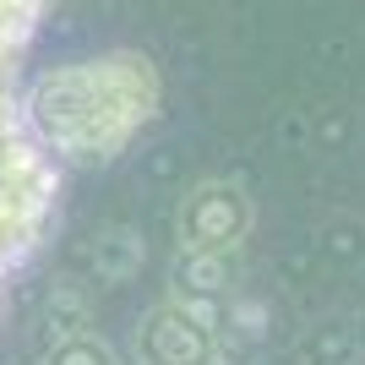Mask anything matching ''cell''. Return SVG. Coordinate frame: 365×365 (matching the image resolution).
<instances>
[{
    "label": "cell",
    "instance_id": "cell-1",
    "mask_svg": "<svg viewBox=\"0 0 365 365\" xmlns=\"http://www.w3.org/2000/svg\"><path fill=\"white\" fill-rule=\"evenodd\" d=\"M22 109L38 148L55 164H109L131 148L142 125L158 109V71L137 49L93 55V61H66L44 66L28 76Z\"/></svg>",
    "mask_w": 365,
    "mask_h": 365
},
{
    "label": "cell",
    "instance_id": "cell-2",
    "mask_svg": "<svg viewBox=\"0 0 365 365\" xmlns=\"http://www.w3.org/2000/svg\"><path fill=\"white\" fill-rule=\"evenodd\" d=\"M49 6L55 0H0V300L44 245L61 197V164L38 148L22 109L28 61Z\"/></svg>",
    "mask_w": 365,
    "mask_h": 365
},
{
    "label": "cell",
    "instance_id": "cell-3",
    "mask_svg": "<svg viewBox=\"0 0 365 365\" xmlns=\"http://www.w3.org/2000/svg\"><path fill=\"white\" fill-rule=\"evenodd\" d=\"M251 235V197L229 180L197 185L180 207V245L185 257H229Z\"/></svg>",
    "mask_w": 365,
    "mask_h": 365
},
{
    "label": "cell",
    "instance_id": "cell-4",
    "mask_svg": "<svg viewBox=\"0 0 365 365\" xmlns=\"http://www.w3.org/2000/svg\"><path fill=\"white\" fill-rule=\"evenodd\" d=\"M218 338L207 305H164L142 327V360L148 365H213Z\"/></svg>",
    "mask_w": 365,
    "mask_h": 365
},
{
    "label": "cell",
    "instance_id": "cell-5",
    "mask_svg": "<svg viewBox=\"0 0 365 365\" xmlns=\"http://www.w3.org/2000/svg\"><path fill=\"white\" fill-rule=\"evenodd\" d=\"M49 365H115V360H109L104 344H93V338H71V344H61V349L49 354Z\"/></svg>",
    "mask_w": 365,
    "mask_h": 365
},
{
    "label": "cell",
    "instance_id": "cell-6",
    "mask_svg": "<svg viewBox=\"0 0 365 365\" xmlns=\"http://www.w3.org/2000/svg\"><path fill=\"white\" fill-rule=\"evenodd\" d=\"M360 338H365V327H360Z\"/></svg>",
    "mask_w": 365,
    "mask_h": 365
}]
</instances>
